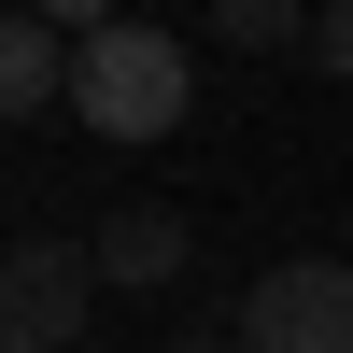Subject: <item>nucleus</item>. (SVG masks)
Wrapping results in <instances>:
<instances>
[{
    "label": "nucleus",
    "instance_id": "obj_1",
    "mask_svg": "<svg viewBox=\"0 0 353 353\" xmlns=\"http://www.w3.org/2000/svg\"><path fill=\"white\" fill-rule=\"evenodd\" d=\"M184 99H198V71H184L170 28L113 14V28H85V43H71V113H85L99 141H170V128H184Z\"/></svg>",
    "mask_w": 353,
    "mask_h": 353
},
{
    "label": "nucleus",
    "instance_id": "obj_2",
    "mask_svg": "<svg viewBox=\"0 0 353 353\" xmlns=\"http://www.w3.org/2000/svg\"><path fill=\"white\" fill-rule=\"evenodd\" d=\"M241 353H353V269L339 254H283L241 297Z\"/></svg>",
    "mask_w": 353,
    "mask_h": 353
},
{
    "label": "nucleus",
    "instance_id": "obj_3",
    "mask_svg": "<svg viewBox=\"0 0 353 353\" xmlns=\"http://www.w3.org/2000/svg\"><path fill=\"white\" fill-rule=\"evenodd\" d=\"M85 297H99V254L14 241V254H0V353H71L85 339Z\"/></svg>",
    "mask_w": 353,
    "mask_h": 353
},
{
    "label": "nucleus",
    "instance_id": "obj_4",
    "mask_svg": "<svg viewBox=\"0 0 353 353\" xmlns=\"http://www.w3.org/2000/svg\"><path fill=\"white\" fill-rule=\"evenodd\" d=\"M85 254H99V283H184L198 226H184V212H156V198H128V212H113V226H99Z\"/></svg>",
    "mask_w": 353,
    "mask_h": 353
},
{
    "label": "nucleus",
    "instance_id": "obj_5",
    "mask_svg": "<svg viewBox=\"0 0 353 353\" xmlns=\"http://www.w3.org/2000/svg\"><path fill=\"white\" fill-rule=\"evenodd\" d=\"M43 99H71V28L57 14H0V128L43 113Z\"/></svg>",
    "mask_w": 353,
    "mask_h": 353
},
{
    "label": "nucleus",
    "instance_id": "obj_6",
    "mask_svg": "<svg viewBox=\"0 0 353 353\" xmlns=\"http://www.w3.org/2000/svg\"><path fill=\"white\" fill-rule=\"evenodd\" d=\"M212 14V43H241V57H269V43H311V0H198Z\"/></svg>",
    "mask_w": 353,
    "mask_h": 353
},
{
    "label": "nucleus",
    "instance_id": "obj_7",
    "mask_svg": "<svg viewBox=\"0 0 353 353\" xmlns=\"http://www.w3.org/2000/svg\"><path fill=\"white\" fill-rule=\"evenodd\" d=\"M311 71L353 85V0H311Z\"/></svg>",
    "mask_w": 353,
    "mask_h": 353
},
{
    "label": "nucleus",
    "instance_id": "obj_8",
    "mask_svg": "<svg viewBox=\"0 0 353 353\" xmlns=\"http://www.w3.org/2000/svg\"><path fill=\"white\" fill-rule=\"evenodd\" d=\"M28 14H57V28L85 43V28H113V0H28Z\"/></svg>",
    "mask_w": 353,
    "mask_h": 353
},
{
    "label": "nucleus",
    "instance_id": "obj_9",
    "mask_svg": "<svg viewBox=\"0 0 353 353\" xmlns=\"http://www.w3.org/2000/svg\"><path fill=\"white\" fill-rule=\"evenodd\" d=\"M156 353H241V325H226V339H156Z\"/></svg>",
    "mask_w": 353,
    "mask_h": 353
}]
</instances>
